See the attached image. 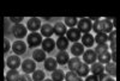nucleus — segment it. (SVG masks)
Returning a JSON list of instances; mask_svg holds the SVG:
<instances>
[{"mask_svg":"<svg viewBox=\"0 0 120 81\" xmlns=\"http://www.w3.org/2000/svg\"><path fill=\"white\" fill-rule=\"evenodd\" d=\"M26 40H28V45L30 48H36L38 47L40 44L42 43V35L38 34V32H31L29 34L28 37H26Z\"/></svg>","mask_w":120,"mask_h":81,"instance_id":"f257e3e1","label":"nucleus"},{"mask_svg":"<svg viewBox=\"0 0 120 81\" xmlns=\"http://www.w3.org/2000/svg\"><path fill=\"white\" fill-rule=\"evenodd\" d=\"M77 29L81 31L82 34H89L90 30L93 29V23L89 18H82L79 19V22L77 24Z\"/></svg>","mask_w":120,"mask_h":81,"instance_id":"f03ea898","label":"nucleus"},{"mask_svg":"<svg viewBox=\"0 0 120 81\" xmlns=\"http://www.w3.org/2000/svg\"><path fill=\"white\" fill-rule=\"evenodd\" d=\"M22 70L25 74H31L36 70V62L31 58H26L22 62Z\"/></svg>","mask_w":120,"mask_h":81,"instance_id":"7ed1b4c3","label":"nucleus"},{"mask_svg":"<svg viewBox=\"0 0 120 81\" xmlns=\"http://www.w3.org/2000/svg\"><path fill=\"white\" fill-rule=\"evenodd\" d=\"M12 32H13V35H15L16 38L23 39V38L26 36L28 29H26V26H24L23 24H16V25L12 26Z\"/></svg>","mask_w":120,"mask_h":81,"instance_id":"20e7f679","label":"nucleus"},{"mask_svg":"<svg viewBox=\"0 0 120 81\" xmlns=\"http://www.w3.org/2000/svg\"><path fill=\"white\" fill-rule=\"evenodd\" d=\"M66 38L68 39V42H78L79 38H82V32L79 31L77 27H71L70 30H67L66 32Z\"/></svg>","mask_w":120,"mask_h":81,"instance_id":"39448f33","label":"nucleus"},{"mask_svg":"<svg viewBox=\"0 0 120 81\" xmlns=\"http://www.w3.org/2000/svg\"><path fill=\"white\" fill-rule=\"evenodd\" d=\"M96 58H97V55L95 53V50L93 49H88L84 51L83 54V61L85 64H93L96 62Z\"/></svg>","mask_w":120,"mask_h":81,"instance_id":"423d86ee","label":"nucleus"},{"mask_svg":"<svg viewBox=\"0 0 120 81\" xmlns=\"http://www.w3.org/2000/svg\"><path fill=\"white\" fill-rule=\"evenodd\" d=\"M12 50L13 53H16V55H23L25 51H26V44L23 42V40L18 39L16 42L12 43Z\"/></svg>","mask_w":120,"mask_h":81,"instance_id":"0eeeda50","label":"nucleus"},{"mask_svg":"<svg viewBox=\"0 0 120 81\" xmlns=\"http://www.w3.org/2000/svg\"><path fill=\"white\" fill-rule=\"evenodd\" d=\"M6 64L10 69H17L18 67H21L22 63H21V58H19L18 55H11L8 56L7 60H6Z\"/></svg>","mask_w":120,"mask_h":81,"instance_id":"6e6552de","label":"nucleus"},{"mask_svg":"<svg viewBox=\"0 0 120 81\" xmlns=\"http://www.w3.org/2000/svg\"><path fill=\"white\" fill-rule=\"evenodd\" d=\"M41 20L38 18H30L26 23V29L31 32H37L38 29H41Z\"/></svg>","mask_w":120,"mask_h":81,"instance_id":"1a4fd4ad","label":"nucleus"},{"mask_svg":"<svg viewBox=\"0 0 120 81\" xmlns=\"http://www.w3.org/2000/svg\"><path fill=\"white\" fill-rule=\"evenodd\" d=\"M53 29H54V35H56L58 37H64L66 35V32H67L66 25L64 23H61V22L55 23L54 26H53Z\"/></svg>","mask_w":120,"mask_h":81,"instance_id":"9d476101","label":"nucleus"},{"mask_svg":"<svg viewBox=\"0 0 120 81\" xmlns=\"http://www.w3.org/2000/svg\"><path fill=\"white\" fill-rule=\"evenodd\" d=\"M41 45H42V50L45 53H51L52 50L55 48L56 44H55V40H53L52 38H45L42 40Z\"/></svg>","mask_w":120,"mask_h":81,"instance_id":"9b49d317","label":"nucleus"},{"mask_svg":"<svg viewBox=\"0 0 120 81\" xmlns=\"http://www.w3.org/2000/svg\"><path fill=\"white\" fill-rule=\"evenodd\" d=\"M84 51H85V50H84V45H83L82 43L76 42V43H73L72 47H71V54H73L75 57H79L81 55L84 54Z\"/></svg>","mask_w":120,"mask_h":81,"instance_id":"f8f14e48","label":"nucleus"},{"mask_svg":"<svg viewBox=\"0 0 120 81\" xmlns=\"http://www.w3.org/2000/svg\"><path fill=\"white\" fill-rule=\"evenodd\" d=\"M82 61L79 60V57H72V58H70L68 60V69H70V72H76V70L82 66Z\"/></svg>","mask_w":120,"mask_h":81,"instance_id":"ddd939ff","label":"nucleus"},{"mask_svg":"<svg viewBox=\"0 0 120 81\" xmlns=\"http://www.w3.org/2000/svg\"><path fill=\"white\" fill-rule=\"evenodd\" d=\"M56 66H58V62H56L55 58L47 57L45 60V69L48 70V72H54V70L56 69Z\"/></svg>","mask_w":120,"mask_h":81,"instance_id":"4468645a","label":"nucleus"},{"mask_svg":"<svg viewBox=\"0 0 120 81\" xmlns=\"http://www.w3.org/2000/svg\"><path fill=\"white\" fill-rule=\"evenodd\" d=\"M81 39H82V44H83L84 47H86L88 49H90V48L94 45V43H95V38L90 35V34H84Z\"/></svg>","mask_w":120,"mask_h":81,"instance_id":"2eb2a0df","label":"nucleus"},{"mask_svg":"<svg viewBox=\"0 0 120 81\" xmlns=\"http://www.w3.org/2000/svg\"><path fill=\"white\" fill-rule=\"evenodd\" d=\"M41 35L46 38H51L52 35H54V29L51 24H43L41 26Z\"/></svg>","mask_w":120,"mask_h":81,"instance_id":"dca6fc26","label":"nucleus"},{"mask_svg":"<svg viewBox=\"0 0 120 81\" xmlns=\"http://www.w3.org/2000/svg\"><path fill=\"white\" fill-rule=\"evenodd\" d=\"M90 70H91V73L96 76L98 75H101L102 73H105V66L102 63H100V62H95L91 64V68H90Z\"/></svg>","mask_w":120,"mask_h":81,"instance_id":"f3484780","label":"nucleus"},{"mask_svg":"<svg viewBox=\"0 0 120 81\" xmlns=\"http://www.w3.org/2000/svg\"><path fill=\"white\" fill-rule=\"evenodd\" d=\"M55 60H56L58 64H61V66L68 63V60H70L68 53H66V51H59L58 55H56V58H55Z\"/></svg>","mask_w":120,"mask_h":81,"instance_id":"a211bd4d","label":"nucleus"},{"mask_svg":"<svg viewBox=\"0 0 120 81\" xmlns=\"http://www.w3.org/2000/svg\"><path fill=\"white\" fill-rule=\"evenodd\" d=\"M59 51H65V50L68 48V39L66 37H59L58 40L55 42Z\"/></svg>","mask_w":120,"mask_h":81,"instance_id":"6ab92c4d","label":"nucleus"},{"mask_svg":"<svg viewBox=\"0 0 120 81\" xmlns=\"http://www.w3.org/2000/svg\"><path fill=\"white\" fill-rule=\"evenodd\" d=\"M103 22V32L105 34H111L113 30H114V25H113V22L111 18H105L102 19Z\"/></svg>","mask_w":120,"mask_h":81,"instance_id":"aec40b11","label":"nucleus"},{"mask_svg":"<svg viewBox=\"0 0 120 81\" xmlns=\"http://www.w3.org/2000/svg\"><path fill=\"white\" fill-rule=\"evenodd\" d=\"M33 58L34 61H36V62H42V61H45L47 57H46V53L43 51L42 49H36L34 50L33 53Z\"/></svg>","mask_w":120,"mask_h":81,"instance_id":"412c9836","label":"nucleus"},{"mask_svg":"<svg viewBox=\"0 0 120 81\" xmlns=\"http://www.w3.org/2000/svg\"><path fill=\"white\" fill-rule=\"evenodd\" d=\"M105 70L107 72V74H108L109 76L114 78V76L116 75V64H115L114 62H108V63L106 64V67H105Z\"/></svg>","mask_w":120,"mask_h":81,"instance_id":"4be33fe9","label":"nucleus"},{"mask_svg":"<svg viewBox=\"0 0 120 81\" xmlns=\"http://www.w3.org/2000/svg\"><path fill=\"white\" fill-rule=\"evenodd\" d=\"M76 74H77L79 78H84V76L86 78L88 74H89V66L85 64V63H82V66L76 70Z\"/></svg>","mask_w":120,"mask_h":81,"instance_id":"5701e85b","label":"nucleus"},{"mask_svg":"<svg viewBox=\"0 0 120 81\" xmlns=\"http://www.w3.org/2000/svg\"><path fill=\"white\" fill-rule=\"evenodd\" d=\"M51 79L53 81H63L65 79V74H64V72L61 69H55L54 72H52Z\"/></svg>","mask_w":120,"mask_h":81,"instance_id":"b1692460","label":"nucleus"},{"mask_svg":"<svg viewBox=\"0 0 120 81\" xmlns=\"http://www.w3.org/2000/svg\"><path fill=\"white\" fill-rule=\"evenodd\" d=\"M115 38H116V31L115 30H113V31L108 35V40L111 42V49H112V53H116V47H115V43H116V40H115Z\"/></svg>","mask_w":120,"mask_h":81,"instance_id":"393cba45","label":"nucleus"},{"mask_svg":"<svg viewBox=\"0 0 120 81\" xmlns=\"http://www.w3.org/2000/svg\"><path fill=\"white\" fill-rule=\"evenodd\" d=\"M19 76V72L17 69H10L6 74V81H17Z\"/></svg>","mask_w":120,"mask_h":81,"instance_id":"a878e982","label":"nucleus"},{"mask_svg":"<svg viewBox=\"0 0 120 81\" xmlns=\"http://www.w3.org/2000/svg\"><path fill=\"white\" fill-rule=\"evenodd\" d=\"M94 38H95V42L97 43V45L98 44H105L108 40V35L105 34V32H100V34H96V37H94Z\"/></svg>","mask_w":120,"mask_h":81,"instance_id":"bb28decb","label":"nucleus"},{"mask_svg":"<svg viewBox=\"0 0 120 81\" xmlns=\"http://www.w3.org/2000/svg\"><path fill=\"white\" fill-rule=\"evenodd\" d=\"M98 57V62L100 63H108L109 62V61H111L112 60V55H111V53H109V51H105L103 54H101V55H98L97 56Z\"/></svg>","mask_w":120,"mask_h":81,"instance_id":"cd10ccee","label":"nucleus"},{"mask_svg":"<svg viewBox=\"0 0 120 81\" xmlns=\"http://www.w3.org/2000/svg\"><path fill=\"white\" fill-rule=\"evenodd\" d=\"M93 30L95 34H100V32H103V22L102 19H98L93 24Z\"/></svg>","mask_w":120,"mask_h":81,"instance_id":"c85d7f7f","label":"nucleus"},{"mask_svg":"<svg viewBox=\"0 0 120 81\" xmlns=\"http://www.w3.org/2000/svg\"><path fill=\"white\" fill-rule=\"evenodd\" d=\"M64 24L71 29V27H75L78 24V20H77L76 17H66L65 20H64Z\"/></svg>","mask_w":120,"mask_h":81,"instance_id":"c756f323","label":"nucleus"},{"mask_svg":"<svg viewBox=\"0 0 120 81\" xmlns=\"http://www.w3.org/2000/svg\"><path fill=\"white\" fill-rule=\"evenodd\" d=\"M31 79H33V81H43L45 80V72H42L41 69L35 70L31 75Z\"/></svg>","mask_w":120,"mask_h":81,"instance_id":"7c9ffc66","label":"nucleus"},{"mask_svg":"<svg viewBox=\"0 0 120 81\" xmlns=\"http://www.w3.org/2000/svg\"><path fill=\"white\" fill-rule=\"evenodd\" d=\"M94 50H95L96 55L98 56V55L103 54L105 51H108V45H107V43H105V44H98V45H97Z\"/></svg>","mask_w":120,"mask_h":81,"instance_id":"2f4dec72","label":"nucleus"},{"mask_svg":"<svg viewBox=\"0 0 120 81\" xmlns=\"http://www.w3.org/2000/svg\"><path fill=\"white\" fill-rule=\"evenodd\" d=\"M78 79V75L76 72H67L65 74V81H76Z\"/></svg>","mask_w":120,"mask_h":81,"instance_id":"473e14b6","label":"nucleus"},{"mask_svg":"<svg viewBox=\"0 0 120 81\" xmlns=\"http://www.w3.org/2000/svg\"><path fill=\"white\" fill-rule=\"evenodd\" d=\"M98 81H115L114 78L109 76L107 73H102L101 75H98Z\"/></svg>","mask_w":120,"mask_h":81,"instance_id":"72a5a7b5","label":"nucleus"},{"mask_svg":"<svg viewBox=\"0 0 120 81\" xmlns=\"http://www.w3.org/2000/svg\"><path fill=\"white\" fill-rule=\"evenodd\" d=\"M33 79H31V76H30L29 74H19V76H18V79H17V81H31Z\"/></svg>","mask_w":120,"mask_h":81,"instance_id":"f704fd0d","label":"nucleus"},{"mask_svg":"<svg viewBox=\"0 0 120 81\" xmlns=\"http://www.w3.org/2000/svg\"><path fill=\"white\" fill-rule=\"evenodd\" d=\"M10 20H11L12 23H15V24H21L22 20H23V17H11Z\"/></svg>","mask_w":120,"mask_h":81,"instance_id":"c9c22d12","label":"nucleus"},{"mask_svg":"<svg viewBox=\"0 0 120 81\" xmlns=\"http://www.w3.org/2000/svg\"><path fill=\"white\" fill-rule=\"evenodd\" d=\"M10 48H11L10 40H8L7 38H5V39H4V51H5V53H7L8 50H10Z\"/></svg>","mask_w":120,"mask_h":81,"instance_id":"e433bc0d","label":"nucleus"},{"mask_svg":"<svg viewBox=\"0 0 120 81\" xmlns=\"http://www.w3.org/2000/svg\"><path fill=\"white\" fill-rule=\"evenodd\" d=\"M84 81H98V76H96V75H94V74H93V75H88Z\"/></svg>","mask_w":120,"mask_h":81,"instance_id":"4c0bfd02","label":"nucleus"},{"mask_svg":"<svg viewBox=\"0 0 120 81\" xmlns=\"http://www.w3.org/2000/svg\"><path fill=\"white\" fill-rule=\"evenodd\" d=\"M90 20H94V22H96V20H98V18L97 17H93V18H89Z\"/></svg>","mask_w":120,"mask_h":81,"instance_id":"58836bf2","label":"nucleus"},{"mask_svg":"<svg viewBox=\"0 0 120 81\" xmlns=\"http://www.w3.org/2000/svg\"><path fill=\"white\" fill-rule=\"evenodd\" d=\"M43 81H53V80H52V79H45Z\"/></svg>","mask_w":120,"mask_h":81,"instance_id":"ea45409f","label":"nucleus"},{"mask_svg":"<svg viewBox=\"0 0 120 81\" xmlns=\"http://www.w3.org/2000/svg\"><path fill=\"white\" fill-rule=\"evenodd\" d=\"M76 81H83V80H82V79H81V78H79V76H78V79H77V80H76Z\"/></svg>","mask_w":120,"mask_h":81,"instance_id":"a19ab883","label":"nucleus"}]
</instances>
